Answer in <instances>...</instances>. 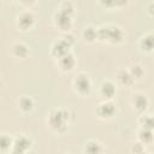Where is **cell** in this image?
Instances as JSON below:
<instances>
[{"instance_id":"obj_12","label":"cell","mask_w":154,"mask_h":154,"mask_svg":"<svg viewBox=\"0 0 154 154\" xmlns=\"http://www.w3.org/2000/svg\"><path fill=\"white\" fill-rule=\"evenodd\" d=\"M138 48L144 54H150L154 49V35L152 31L144 32L138 40Z\"/></svg>"},{"instance_id":"obj_25","label":"cell","mask_w":154,"mask_h":154,"mask_svg":"<svg viewBox=\"0 0 154 154\" xmlns=\"http://www.w3.org/2000/svg\"><path fill=\"white\" fill-rule=\"evenodd\" d=\"M130 0H116V8H124L129 5Z\"/></svg>"},{"instance_id":"obj_13","label":"cell","mask_w":154,"mask_h":154,"mask_svg":"<svg viewBox=\"0 0 154 154\" xmlns=\"http://www.w3.org/2000/svg\"><path fill=\"white\" fill-rule=\"evenodd\" d=\"M11 54L13 58L16 59H25L28 58L29 53H30V48L26 43L22 42V41H17V42H13L12 46H11Z\"/></svg>"},{"instance_id":"obj_5","label":"cell","mask_w":154,"mask_h":154,"mask_svg":"<svg viewBox=\"0 0 154 154\" xmlns=\"http://www.w3.org/2000/svg\"><path fill=\"white\" fill-rule=\"evenodd\" d=\"M96 117L101 120H109L117 117L118 107L112 100H102L95 108Z\"/></svg>"},{"instance_id":"obj_24","label":"cell","mask_w":154,"mask_h":154,"mask_svg":"<svg viewBox=\"0 0 154 154\" xmlns=\"http://www.w3.org/2000/svg\"><path fill=\"white\" fill-rule=\"evenodd\" d=\"M99 4L106 10H114L116 8V0H99Z\"/></svg>"},{"instance_id":"obj_26","label":"cell","mask_w":154,"mask_h":154,"mask_svg":"<svg viewBox=\"0 0 154 154\" xmlns=\"http://www.w3.org/2000/svg\"><path fill=\"white\" fill-rule=\"evenodd\" d=\"M24 7H26V8H30L31 6H34L35 4H36V0H18Z\"/></svg>"},{"instance_id":"obj_21","label":"cell","mask_w":154,"mask_h":154,"mask_svg":"<svg viewBox=\"0 0 154 154\" xmlns=\"http://www.w3.org/2000/svg\"><path fill=\"white\" fill-rule=\"evenodd\" d=\"M13 137L8 134H0V153H7L11 152Z\"/></svg>"},{"instance_id":"obj_8","label":"cell","mask_w":154,"mask_h":154,"mask_svg":"<svg viewBox=\"0 0 154 154\" xmlns=\"http://www.w3.org/2000/svg\"><path fill=\"white\" fill-rule=\"evenodd\" d=\"M130 105H131V108L137 114H141V113H144V112L148 111L149 105H150V101H149L148 96L144 93L136 91L130 97Z\"/></svg>"},{"instance_id":"obj_27","label":"cell","mask_w":154,"mask_h":154,"mask_svg":"<svg viewBox=\"0 0 154 154\" xmlns=\"http://www.w3.org/2000/svg\"><path fill=\"white\" fill-rule=\"evenodd\" d=\"M146 12H147V14H148L149 18L153 17V2H152V1L147 4V6H146Z\"/></svg>"},{"instance_id":"obj_23","label":"cell","mask_w":154,"mask_h":154,"mask_svg":"<svg viewBox=\"0 0 154 154\" xmlns=\"http://www.w3.org/2000/svg\"><path fill=\"white\" fill-rule=\"evenodd\" d=\"M132 153H135V154H140V153H144L146 152V146H143L141 142H138V141H136L132 146H131V149H130Z\"/></svg>"},{"instance_id":"obj_6","label":"cell","mask_w":154,"mask_h":154,"mask_svg":"<svg viewBox=\"0 0 154 154\" xmlns=\"http://www.w3.org/2000/svg\"><path fill=\"white\" fill-rule=\"evenodd\" d=\"M34 146L32 138L26 135V134H20L13 137L12 141V147H11V153L13 154H25L31 150Z\"/></svg>"},{"instance_id":"obj_1","label":"cell","mask_w":154,"mask_h":154,"mask_svg":"<svg viewBox=\"0 0 154 154\" xmlns=\"http://www.w3.org/2000/svg\"><path fill=\"white\" fill-rule=\"evenodd\" d=\"M46 122L53 132L64 135L71 123V112L65 107H54L48 112Z\"/></svg>"},{"instance_id":"obj_11","label":"cell","mask_w":154,"mask_h":154,"mask_svg":"<svg viewBox=\"0 0 154 154\" xmlns=\"http://www.w3.org/2000/svg\"><path fill=\"white\" fill-rule=\"evenodd\" d=\"M117 94V85L111 79H105L99 85V95L102 100H113Z\"/></svg>"},{"instance_id":"obj_17","label":"cell","mask_w":154,"mask_h":154,"mask_svg":"<svg viewBox=\"0 0 154 154\" xmlns=\"http://www.w3.org/2000/svg\"><path fill=\"white\" fill-rule=\"evenodd\" d=\"M82 38L87 43H94L97 41V28L91 24L85 25L82 30Z\"/></svg>"},{"instance_id":"obj_16","label":"cell","mask_w":154,"mask_h":154,"mask_svg":"<svg viewBox=\"0 0 154 154\" xmlns=\"http://www.w3.org/2000/svg\"><path fill=\"white\" fill-rule=\"evenodd\" d=\"M103 152H105L103 144L95 138H90L84 143L83 153H85V154H100Z\"/></svg>"},{"instance_id":"obj_15","label":"cell","mask_w":154,"mask_h":154,"mask_svg":"<svg viewBox=\"0 0 154 154\" xmlns=\"http://www.w3.org/2000/svg\"><path fill=\"white\" fill-rule=\"evenodd\" d=\"M116 79H117L119 85L125 87V88H130L135 84V81L131 77V75L129 73L128 69H119L116 72Z\"/></svg>"},{"instance_id":"obj_18","label":"cell","mask_w":154,"mask_h":154,"mask_svg":"<svg viewBox=\"0 0 154 154\" xmlns=\"http://www.w3.org/2000/svg\"><path fill=\"white\" fill-rule=\"evenodd\" d=\"M137 141L146 147H150L153 144V130L140 128L137 132Z\"/></svg>"},{"instance_id":"obj_19","label":"cell","mask_w":154,"mask_h":154,"mask_svg":"<svg viewBox=\"0 0 154 154\" xmlns=\"http://www.w3.org/2000/svg\"><path fill=\"white\" fill-rule=\"evenodd\" d=\"M138 116H140V117H138V119H137V123H138L140 128L153 130V128H154L153 116H152L150 113H147V112L141 113V114H138Z\"/></svg>"},{"instance_id":"obj_3","label":"cell","mask_w":154,"mask_h":154,"mask_svg":"<svg viewBox=\"0 0 154 154\" xmlns=\"http://www.w3.org/2000/svg\"><path fill=\"white\" fill-rule=\"evenodd\" d=\"M72 89L77 95L82 97L89 96L93 89V83H91L89 75L84 71L77 72L72 79Z\"/></svg>"},{"instance_id":"obj_20","label":"cell","mask_w":154,"mask_h":154,"mask_svg":"<svg viewBox=\"0 0 154 154\" xmlns=\"http://www.w3.org/2000/svg\"><path fill=\"white\" fill-rule=\"evenodd\" d=\"M128 71H129V73L131 75V77L134 78L135 82L142 79L143 76H144V67H143L141 64H138V63L131 64V65L128 67Z\"/></svg>"},{"instance_id":"obj_9","label":"cell","mask_w":154,"mask_h":154,"mask_svg":"<svg viewBox=\"0 0 154 154\" xmlns=\"http://www.w3.org/2000/svg\"><path fill=\"white\" fill-rule=\"evenodd\" d=\"M71 48H72V45L65 38V37H60L58 40H55L52 46H51V55L57 60L58 58H60L61 55L71 52Z\"/></svg>"},{"instance_id":"obj_7","label":"cell","mask_w":154,"mask_h":154,"mask_svg":"<svg viewBox=\"0 0 154 154\" xmlns=\"http://www.w3.org/2000/svg\"><path fill=\"white\" fill-rule=\"evenodd\" d=\"M35 14L32 11H30L29 8L19 12L16 17V26L19 31H29L30 29H32V26L35 25Z\"/></svg>"},{"instance_id":"obj_22","label":"cell","mask_w":154,"mask_h":154,"mask_svg":"<svg viewBox=\"0 0 154 154\" xmlns=\"http://www.w3.org/2000/svg\"><path fill=\"white\" fill-rule=\"evenodd\" d=\"M58 8H59L60 11L66 12V13L72 14V16L75 14V11H76L73 2H71L70 0H64V1H61V2H60V5L58 6Z\"/></svg>"},{"instance_id":"obj_2","label":"cell","mask_w":154,"mask_h":154,"mask_svg":"<svg viewBox=\"0 0 154 154\" xmlns=\"http://www.w3.org/2000/svg\"><path fill=\"white\" fill-rule=\"evenodd\" d=\"M125 38V32L118 24L108 23L97 28V41L108 42L112 45H120Z\"/></svg>"},{"instance_id":"obj_4","label":"cell","mask_w":154,"mask_h":154,"mask_svg":"<svg viewBox=\"0 0 154 154\" xmlns=\"http://www.w3.org/2000/svg\"><path fill=\"white\" fill-rule=\"evenodd\" d=\"M53 24L63 34L71 32V29L73 28V16L57 8V11L53 14Z\"/></svg>"},{"instance_id":"obj_10","label":"cell","mask_w":154,"mask_h":154,"mask_svg":"<svg viewBox=\"0 0 154 154\" xmlns=\"http://www.w3.org/2000/svg\"><path fill=\"white\" fill-rule=\"evenodd\" d=\"M77 65V59L72 52H69L57 59V66L61 72H71Z\"/></svg>"},{"instance_id":"obj_28","label":"cell","mask_w":154,"mask_h":154,"mask_svg":"<svg viewBox=\"0 0 154 154\" xmlns=\"http://www.w3.org/2000/svg\"><path fill=\"white\" fill-rule=\"evenodd\" d=\"M4 1H6V2H11V1H13V0H4Z\"/></svg>"},{"instance_id":"obj_14","label":"cell","mask_w":154,"mask_h":154,"mask_svg":"<svg viewBox=\"0 0 154 154\" xmlns=\"http://www.w3.org/2000/svg\"><path fill=\"white\" fill-rule=\"evenodd\" d=\"M17 107L19 109L20 113L23 114H29L34 111L35 108V101L31 96L29 95H22L18 100H17Z\"/></svg>"}]
</instances>
